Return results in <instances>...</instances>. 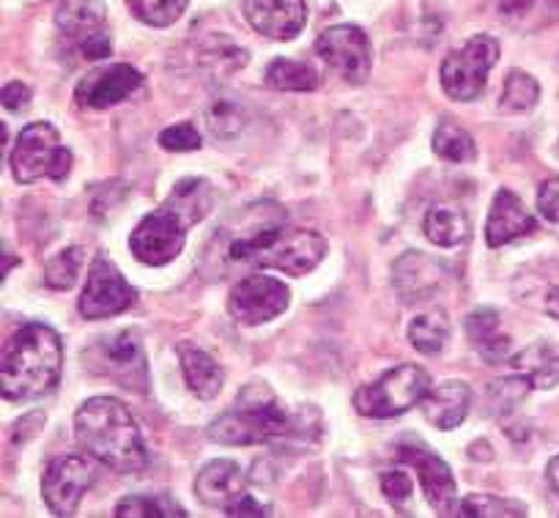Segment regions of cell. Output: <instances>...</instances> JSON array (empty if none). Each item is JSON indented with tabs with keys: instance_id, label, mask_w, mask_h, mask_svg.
Masks as SVG:
<instances>
[{
	"instance_id": "1",
	"label": "cell",
	"mask_w": 559,
	"mask_h": 518,
	"mask_svg": "<svg viewBox=\"0 0 559 518\" xmlns=\"http://www.w3.org/2000/svg\"><path fill=\"white\" fill-rule=\"evenodd\" d=\"M214 207V192L206 179H181L168 201L143 217L129 236V250L146 267H165L176 261L187 245V231L201 223Z\"/></svg>"
},
{
	"instance_id": "2",
	"label": "cell",
	"mask_w": 559,
	"mask_h": 518,
	"mask_svg": "<svg viewBox=\"0 0 559 518\" xmlns=\"http://www.w3.org/2000/svg\"><path fill=\"white\" fill-rule=\"evenodd\" d=\"M74 436L80 447L121 474H134L148 467V447L127 403L110 396L85 401L74 414Z\"/></svg>"
},
{
	"instance_id": "3",
	"label": "cell",
	"mask_w": 559,
	"mask_h": 518,
	"mask_svg": "<svg viewBox=\"0 0 559 518\" xmlns=\"http://www.w3.org/2000/svg\"><path fill=\"white\" fill-rule=\"evenodd\" d=\"M63 374V343L56 329L25 323L7 340L0 360V392L7 401L23 403L50 396Z\"/></svg>"
},
{
	"instance_id": "4",
	"label": "cell",
	"mask_w": 559,
	"mask_h": 518,
	"mask_svg": "<svg viewBox=\"0 0 559 518\" xmlns=\"http://www.w3.org/2000/svg\"><path fill=\"white\" fill-rule=\"evenodd\" d=\"M326 256V239L319 231L294 225H252L228 242V258L258 269H277L292 278L313 272Z\"/></svg>"
},
{
	"instance_id": "5",
	"label": "cell",
	"mask_w": 559,
	"mask_h": 518,
	"mask_svg": "<svg viewBox=\"0 0 559 518\" xmlns=\"http://www.w3.org/2000/svg\"><path fill=\"white\" fill-rule=\"evenodd\" d=\"M292 412L283 407L266 381H250L228 412L212 420L206 436L217 445H277L286 436Z\"/></svg>"
},
{
	"instance_id": "6",
	"label": "cell",
	"mask_w": 559,
	"mask_h": 518,
	"mask_svg": "<svg viewBox=\"0 0 559 518\" xmlns=\"http://www.w3.org/2000/svg\"><path fill=\"white\" fill-rule=\"evenodd\" d=\"M431 387L433 381L428 370H423L419 365H397L370 385L359 387L354 392V409L370 420L401 417L408 409L419 407Z\"/></svg>"
},
{
	"instance_id": "7",
	"label": "cell",
	"mask_w": 559,
	"mask_h": 518,
	"mask_svg": "<svg viewBox=\"0 0 559 518\" xmlns=\"http://www.w3.org/2000/svg\"><path fill=\"white\" fill-rule=\"evenodd\" d=\"M72 170V151L61 145V134L52 123H28L17 134L12 151V173L20 185H36L39 179H52L61 185Z\"/></svg>"
},
{
	"instance_id": "8",
	"label": "cell",
	"mask_w": 559,
	"mask_h": 518,
	"mask_svg": "<svg viewBox=\"0 0 559 518\" xmlns=\"http://www.w3.org/2000/svg\"><path fill=\"white\" fill-rule=\"evenodd\" d=\"M85 357H88L85 363L94 374L112 379L123 390L143 392L148 387V363L134 329L105 334L91 345Z\"/></svg>"
},
{
	"instance_id": "9",
	"label": "cell",
	"mask_w": 559,
	"mask_h": 518,
	"mask_svg": "<svg viewBox=\"0 0 559 518\" xmlns=\"http://www.w3.org/2000/svg\"><path fill=\"white\" fill-rule=\"evenodd\" d=\"M56 25L63 42L83 61H105L112 56V36L107 28V7L102 0H69L58 7Z\"/></svg>"
},
{
	"instance_id": "10",
	"label": "cell",
	"mask_w": 559,
	"mask_h": 518,
	"mask_svg": "<svg viewBox=\"0 0 559 518\" xmlns=\"http://www.w3.org/2000/svg\"><path fill=\"white\" fill-rule=\"evenodd\" d=\"M499 61V42L493 36H472L461 50L442 63V89L455 102H475L488 85V72Z\"/></svg>"
},
{
	"instance_id": "11",
	"label": "cell",
	"mask_w": 559,
	"mask_h": 518,
	"mask_svg": "<svg viewBox=\"0 0 559 518\" xmlns=\"http://www.w3.org/2000/svg\"><path fill=\"white\" fill-rule=\"evenodd\" d=\"M316 56L335 69L346 83L362 85L370 78L373 50L370 39L359 25H332L316 39Z\"/></svg>"
},
{
	"instance_id": "12",
	"label": "cell",
	"mask_w": 559,
	"mask_h": 518,
	"mask_svg": "<svg viewBox=\"0 0 559 518\" xmlns=\"http://www.w3.org/2000/svg\"><path fill=\"white\" fill-rule=\"evenodd\" d=\"M397 458L417 472L426 499L439 516H459V485L448 463L419 439H403L397 445Z\"/></svg>"
},
{
	"instance_id": "13",
	"label": "cell",
	"mask_w": 559,
	"mask_h": 518,
	"mask_svg": "<svg viewBox=\"0 0 559 518\" xmlns=\"http://www.w3.org/2000/svg\"><path fill=\"white\" fill-rule=\"evenodd\" d=\"M134 299H138V291L118 272L116 263L107 256H96L78 302L80 316L88 318V321L118 316V313H127L134 305Z\"/></svg>"
},
{
	"instance_id": "14",
	"label": "cell",
	"mask_w": 559,
	"mask_h": 518,
	"mask_svg": "<svg viewBox=\"0 0 559 518\" xmlns=\"http://www.w3.org/2000/svg\"><path fill=\"white\" fill-rule=\"evenodd\" d=\"M292 302V291L286 283L269 274H247L234 285L228 296V313L245 327H258L272 318L283 316Z\"/></svg>"
},
{
	"instance_id": "15",
	"label": "cell",
	"mask_w": 559,
	"mask_h": 518,
	"mask_svg": "<svg viewBox=\"0 0 559 518\" xmlns=\"http://www.w3.org/2000/svg\"><path fill=\"white\" fill-rule=\"evenodd\" d=\"M96 472L83 456H61L41 474V496L56 516H74L85 491L94 485Z\"/></svg>"
},
{
	"instance_id": "16",
	"label": "cell",
	"mask_w": 559,
	"mask_h": 518,
	"mask_svg": "<svg viewBox=\"0 0 559 518\" xmlns=\"http://www.w3.org/2000/svg\"><path fill=\"white\" fill-rule=\"evenodd\" d=\"M450 267L442 258H433L428 252L408 250L392 267V285L403 305H419L433 296H439L448 285Z\"/></svg>"
},
{
	"instance_id": "17",
	"label": "cell",
	"mask_w": 559,
	"mask_h": 518,
	"mask_svg": "<svg viewBox=\"0 0 559 518\" xmlns=\"http://www.w3.org/2000/svg\"><path fill=\"white\" fill-rule=\"evenodd\" d=\"M146 85V78L129 63H112V67L94 69L78 83V105L91 110H105V107L121 105L129 96L138 94Z\"/></svg>"
},
{
	"instance_id": "18",
	"label": "cell",
	"mask_w": 559,
	"mask_h": 518,
	"mask_svg": "<svg viewBox=\"0 0 559 518\" xmlns=\"http://www.w3.org/2000/svg\"><path fill=\"white\" fill-rule=\"evenodd\" d=\"M245 17L266 39L292 42L308 25V3L305 0H245Z\"/></svg>"
},
{
	"instance_id": "19",
	"label": "cell",
	"mask_w": 559,
	"mask_h": 518,
	"mask_svg": "<svg viewBox=\"0 0 559 518\" xmlns=\"http://www.w3.org/2000/svg\"><path fill=\"white\" fill-rule=\"evenodd\" d=\"M247 491V478L241 472V467L230 458H217V461H209L206 467L198 472L195 478V496L206 507L214 510H223L228 516L236 505H239Z\"/></svg>"
},
{
	"instance_id": "20",
	"label": "cell",
	"mask_w": 559,
	"mask_h": 518,
	"mask_svg": "<svg viewBox=\"0 0 559 518\" xmlns=\"http://www.w3.org/2000/svg\"><path fill=\"white\" fill-rule=\"evenodd\" d=\"M532 231H535V217L526 212L521 198L510 190H499L486 223L488 247H504L521 236L532 234Z\"/></svg>"
},
{
	"instance_id": "21",
	"label": "cell",
	"mask_w": 559,
	"mask_h": 518,
	"mask_svg": "<svg viewBox=\"0 0 559 518\" xmlns=\"http://www.w3.org/2000/svg\"><path fill=\"white\" fill-rule=\"evenodd\" d=\"M469 403H472V387L466 381L459 379H448L442 385L431 387L419 409L426 414L428 423L439 431H455L469 414Z\"/></svg>"
},
{
	"instance_id": "22",
	"label": "cell",
	"mask_w": 559,
	"mask_h": 518,
	"mask_svg": "<svg viewBox=\"0 0 559 518\" xmlns=\"http://www.w3.org/2000/svg\"><path fill=\"white\" fill-rule=\"evenodd\" d=\"M181 363V374H185L187 387L195 392L201 401H214L219 396L225 385V370L217 360L209 352H203L201 345L192 343V340H181L176 345Z\"/></svg>"
},
{
	"instance_id": "23",
	"label": "cell",
	"mask_w": 559,
	"mask_h": 518,
	"mask_svg": "<svg viewBox=\"0 0 559 518\" xmlns=\"http://www.w3.org/2000/svg\"><path fill=\"white\" fill-rule=\"evenodd\" d=\"M515 374L526 376L532 390H551L559 385V354L548 343H532L510 357Z\"/></svg>"
},
{
	"instance_id": "24",
	"label": "cell",
	"mask_w": 559,
	"mask_h": 518,
	"mask_svg": "<svg viewBox=\"0 0 559 518\" xmlns=\"http://www.w3.org/2000/svg\"><path fill=\"white\" fill-rule=\"evenodd\" d=\"M469 217H466L464 209L450 207V203H439L426 212L423 220V231H426L428 239L437 247H459L469 239Z\"/></svg>"
},
{
	"instance_id": "25",
	"label": "cell",
	"mask_w": 559,
	"mask_h": 518,
	"mask_svg": "<svg viewBox=\"0 0 559 518\" xmlns=\"http://www.w3.org/2000/svg\"><path fill=\"white\" fill-rule=\"evenodd\" d=\"M250 121V113L247 105L241 102L239 94H230V91H219L209 99L206 105V127L214 138L230 140L241 132Z\"/></svg>"
},
{
	"instance_id": "26",
	"label": "cell",
	"mask_w": 559,
	"mask_h": 518,
	"mask_svg": "<svg viewBox=\"0 0 559 518\" xmlns=\"http://www.w3.org/2000/svg\"><path fill=\"white\" fill-rule=\"evenodd\" d=\"M324 436V414L316 407L305 403L297 412H292V423H288L286 436L274 445V450L283 452H302V450H316V445Z\"/></svg>"
},
{
	"instance_id": "27",
	"label": "cell",
	"mask_w": 559,
	"mask_h": 518,
	"mask_svg": "<svg viewBox=\"0 0 559 518\" xmlns=\"http://www.w3.org/2000/svg\"><path fill=\"white\" fill-rule=\"evenodd\" d=\"M319 72L310 63L294 61V58H274L266 69V85L274 91H294L308 94L319 89Z\"/></svg>"
},
{
	"instance_id": "28",
	"label": "cell",
	"mask_w": 559,
	"mask_h": 518,
	"mask_svg": "<svg viewBox=\"0 0 559 518\" xmlns=\"http://www.w3.org/2000/svg\"><path fill=\"white\" fill-rule=\"evenodd\" d=\"M408 340H412V345L419 354H428V357L442 354V349L450 340L448 313L431 310L414 318V321L408 323Z\"/></svg>"
},
{
	"instance_id": "29",
	"label": "cell",
	"mask_w": 559,
	"mask_h": 518,
	"mask_svg": "<svg viewBox=\"0 0 559 518\" xmlns=\"http://www.w3.org/2000/svg\"><path fill=\"white\" fill-rule=\"evenodd\" d=\"M116 518H185L187 510L170 494H129L116 505Z\"/></svg>"
},
{
	"instance_id": "30",
	"label": "cell",
	"mask_w": 559,
	"mask_h": 518,
	"mask_svg": "<svg viewBox=\"0 0 559 518\" xmlns=\"http://www.w3.org/2000/svg\"><path fill=\"white\" fill-rule=\"evenodd\" d=\"M433 151L444 162H455V165H464V162H472L477 156V145L472 134L455 121H450V118L439 121L437 132H433Z\"/></svg>"
},
{
	"instance_id": "31",
	"label": "cell",
	"mask_w": 559,
	"mask_h": 518,
	"mask_svg": "<svg viewBox=\"0 0 559 518\" xmlns=\"http://www.w3.org/2000/svg\"><path fill=\"white\" fill-rule=\"evenodd\" d=\"M537 99H540L537 80L521 69H510L502 85V96H499V107L504 113H526L537 105Z\"/></svg>"
},
{
	"instance_id": "32",
	"label": "cell",
	"mask_w": 559,
	"mask_h": 518,
	"mask_svg": "<svg viewBox=\"0 0 559 518\" xmlns=\"http://www.w3.org/2000/svg\"><path fill=\"white\" fill-rule=\"evenodd\" d=\"M461 518H524L526 505L493 494H472L459 505Z\"/></svg>"
},
{
	"instance_id": "33",
	"label": "cell",
	"mask_w": 559,
	"mask_h": 518,
	"mask_svg": "<svg viewBox=\"0 0 559 518\" xmlns=\"http://www.w3.org/2000/svg\"><path fill=\"white\" fill-rule=\"evenodd\" d=\"M499 12L519 28H537V25L551 23V17H546L548 12L559 14V0H502Z\"/></svg>"
},
{
	"instance_id": "34",
	"label": "cell",
	"mask_w": 559,
	"mask_h": 518,
	"mask_svg": "<svg viewBox=\"0 0 559 518\" xmlns=\"http://www.w3.org/2000/svg\"><path fill=\"white\" fill-rule=\"evenodd\" d=\"M85 250L83 247H67L58 256H52L45 267V283L52 291H69L78 283L80 272H83Z\"/></svg>"
},
{
	"instance_id": "35",
	"label": "cell",
	"mask_w": 559,
	"mask_h": 518,
	"mask_svg": "<svg viewBox=\"0 0 559 518\" xmlns=\"http://www.w3.org/2000/svg\"><path fill=\"white\" fill-rule=\"evenodd\" d=\"M127 7L132 9V14L143 25L168 28V25H174L185 14L190 0H127Z\"/></svg>"
},
{
	"instance_id": "36",
	"label": "cell",
	"mask_w": 559,
	"mask_h": 518,
	"mask_svg": "<svg viewBox=\"0 0 559 518\" xmlns=\"http://www.w3.org/2000/svg\"><path fill=\"white\" fill-rule=\"evenodd\" d=\"M532 390L530 379L521 374L510 376V379H499L488 387V403H491V414H508L510 409H515V403L524 401L526 392Z\"/></svg>"
},
{
	"instance_id": "37",
	"label": "cell",
	"mask_w": 559,
	"mask_h": 518,
	"mask_svg": "<svg viewBox=\"0 0 559 518\" xmlns=\"http://www.w3.org/2000/svg\"><path fill=\"white\" fill-rule=\"evenodd\" d=\"M201 61L203 67L209 69V72H239L241 67L247 63V52L241 50V47L230 45V42L225 39H217L214 42V50L212 47H206V50L201 52Z\"/></svg>"
},
{
	"instance_id": "38",
	"label": "cell",
	"mask_w": 559,
	"mask_h": 518,
	"mask_svg": "<svg viewBox=\"0 0 559 518\" xmlns=\"http://www.w3.org/2000/svg\"><path fill=\"white\" fill-rule=\"evenodd\" d=\"M159 145H163L165 151H179L181 154V151H198L203 145V140L201 134H198V129L192 127V121H181L159 134Z\"/></svg>"
},
{
	"instance_id": "39",
	"label": "cell",
	"mask_w": 559,
	"mask_h": 518,
	"mask_svg": "<svg viewBox=\"0 0 559 518\" xmlns=\"http://www.w3.org/2000/svg\"><path fill=\"white\" fill-rule=\"evenodd\" d=\"M499 332V313L491 310V307H480V310H472L466 316V334L472 338V343L480 345L486 343L488 338Z\"/></svg>"
},
{
	"instance_id": "40",
	"label": "cell",
	"mask_w": 559,
	"mask_h": 518,
	"mask_svg": "<svg viewBox=\"0 0 559 518\" xmlns=\"http://www.w3.org/2000/svg\"><path fill=\"white\" fill-rule=\"evenodd\" d=\"M381 491H384L386 499L395 507H403L412 499V478H408L406 469H390V472H381Z\"/></svg>"
},
{
	"instance_id": "41",
	"label": "cell",
	"mask_w": 559,
	"mask_h": 518,
	"mask_svg": "<svg viewBox=\"0 0 559 518\" xmlns=\"http://www.w3.org/2000/svg\"><path fill=\"white\" fill-rule=\"evenodd\" d=\"M537 212L548 223H559V176L540 185V190H537Z\"/></svg>"
},
{
	"instance_id": "42",
	"label": "cell",
	"mask_w": 559,
	"mask_h": 518,
	"mask_svg": "<svg viewBox=\"0 0 559 518\" xmlns=\"http://www.w3.org/2000/svg\"><path fill=\"white\" fill-rule=\"evenodd\" d=\"M477 352H480V357L486 360L488 365H504L510 363V338L508 334H493V338H488L486 343L477 345Z\"/></svg>"
},
{
	"instance_id": "43",
	"label": "cell",
	"mask_w": 559,
	"mask_h": 518,
	"mask_svg": "<svg viewBox=\"0 0 559 518\" xmlns=\"http://www.w3.org/2000/svg\"><path fill=\"white\" fill-rule=\"evenodd\" d=\"M28 105H31V89H28V85L20 83V80H12V83H7V89H3V107H7L9 113H23Z\"/></svg>"
},
{
	"instance_id": "44",
	"label": "cell",
	"mask_w": 559,
	"mask_h": 518,
	"mask_svg": "<svg viewBox=\"0 0 559 518\" xmlns=\"http://www.w3.org/2000/svg\"><path fill=\"white\" fill-rule=\"evenodd\" d=\"M41 425H45V412L25 414V417L17 423V428H14V442H17V445H23L25 439H31L34 434H39Z\"/></svg>"
},
{
	"instance_id": "45",
	"label": "cell",
	"mask_w": 559,
	"mask_h": 518,
	"mask_svg": "<svg viewBox=\"0 0 559 518\" xmlns=\"http://www.w3.org/2000/svg\"><path fill=\"white\" fill-rule=\"evenodd\" d=\"M269 513H272V507L263 505V502H258L255 496H252V494H247L245 499H241L239 505H236L234 510L228 513V516H239V518H245V516H269Z\"/></svg>"
},
{
	"instance_id": "46",
	"label": "cell",
	"mask_w": 559,
	"mask_h": 518,
	"mask_svg": "<svg viewBox=\"0 0 559 518\" xmlns=\"http://www.w3.org/2000/svg\"><path fill=\"white\" fill-rule=\"evenodd\" d=\"M546 483H548V488H551V496H554V502H557V510H559V456L548 461Z\"/></svg>"
},
{
	"instance_id": "47",
	"label": "cell",
	"mask_w": 559,
	"mask_h": 518,
	"mask_svg": "<svg viewBox=\"0 0 559 518\" xmlns=\"http://www.w3.org/2000/svg\"><path fill=\"white\" fill-rule=\"evenodd\" d=\"M546 310H548V316L557 318L559 321V285L546 294Z\"/></svg>"
}]
</instances>
